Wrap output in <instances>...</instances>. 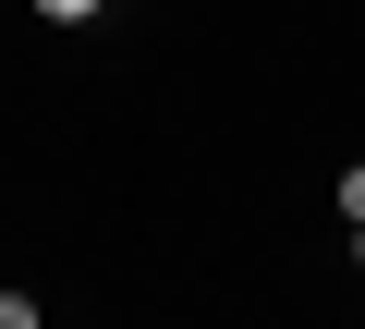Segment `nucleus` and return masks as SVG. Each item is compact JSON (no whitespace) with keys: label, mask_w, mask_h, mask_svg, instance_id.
<instances>
[{"label":"nucleus","mask_w":365,"mask_h":329,"mask_svg":"<svg viewBox=\"0 0 365 329\" xmlns=\"http://www.w3.org/2000/svg\"><path fill=\"white\" fill-rule=\"evenodd\" d=\"M37 25H98V0H25Z\"/></svg>","instance_id":"nucleus-1"},{"label":"nucleus","mask_w":365,"mask_h":329,"mask_svg":"<svg viewBox=\"0 0 365 329\" xmlns=\"http://www.w3.org/2000/svg\"><path fill=\"white\" fill-rule=\"evenodd\" d=\"M341 220H365V158H353V171H341Z\"/></svg>","instance_id":"nucleus-3"},{"label":"nucleus","mask_w":365,"mask_h":329,"mask_svg":"<svg viewBox=\"0 0 365 329\" xmlns=\"http://www.w3.org/2000/svg\"><path fill=\"white\" fill-rule=\"evenodd\" d=\"M0 329H49V317H37V293H0Z\"/></svg>","instance_id":"nucleus-2"}]
</instances>
